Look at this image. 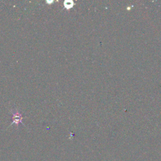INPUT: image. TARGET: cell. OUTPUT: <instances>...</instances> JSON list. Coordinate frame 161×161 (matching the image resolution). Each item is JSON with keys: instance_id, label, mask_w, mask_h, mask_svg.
I'll return each instance as SVG.
<instances>
[{"instance_id": "cell-1", "label": "cell", "mask_w": 161, "mask_h": 161, "mask_svg": "<svg viewBox=\"0 0 161 161\" xmlns=\"http://www.w3.org/2000/svg\"><path fill=\"white\" fill-rule=\"evenodd\" d=\"M22 119L23 117L21 116V114L17 110L13 111L12 116V124H16V125H18L19 123H22Z\"/></svg>"}, {"instance_id": "cell-2", "label": "cell", "mask_w": 161, "mask_h": 161, "mask_svg": "<svg viewBox=\"0 0 161 161\" xmlns=\"http://www.w3.org/2000/svg\"><path fill=\"white\" fill-rule=\"evenodd\" d=\"M64 7H65L66 9H70V8H71L72 7L74 6V3L72 1H65L64 3Z\"/></svg>"}]
</instances>
